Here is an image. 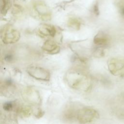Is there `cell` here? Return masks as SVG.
<instances>
[{
    "label": "cell",
    "mask_w": 124,
    "mask_h": 124,
    "mask_svg": "<svg viewBox=\"0 0 124 124\" xmlns=\"http://www.w3.org/2000/svg\"><path fill=\"white\" fill-rule=\"evenodd\" d=\"M65 78L67 84L75 90L87 92L91 87L90 77L78 69L69 70L66 73Z\"/></svg>",
    "instance_id": "1"
},
{
    "label": "cell",
    "mask_w": 124,
    "mask_h": 124,
    "mask_svg": "<svg viewBox=\"0 0 124 124\" xmlns=\"http://www.w3.org/2000/svg\"><path fill=\"white\" fill-rule=\"evenodd\" d=\"M99 116L98 112L90 108H83L78 109L77 116L78 121L81 124L90 123Z\"/></svg>",
    "instance_id": "2"
},
{
    "label": "cell",
    "mask_w": 124,
    "mask_h": 124,
    "mask_svg": "<svg viewBox=\"0 0 124 124\" xmlns=\"http://www.w3.org/2000/svg\"><path fill=\"white\" fill-rule=\"evenodd\" d=\"M20 32L16 30L9 26L4 27L1 31L0 38L2 42L6 44L17 42L20 38Z\"/></svg>",
    "instance_id": "3"
},
{
    "label": "cell",
    "mask_w": 124,
    "mask_h": 124,
    "mask_svg": "<svg viewBox=\"0 0 124 124\" xmlns=\"http://www.w3.org/2000/svg\"><path fill=\"white\" fill-rule=\"evenodd\" d=\"M27 72L33 78L40 81H48L50 78L49 72L42 67L37 66H29L26 69Z\"/></svg>",
    "instance_id": "4"
},
{
    "label": "cell",
    "mask_w": 124,
    "mask_h": 124,
    "mask_svg": "<svg viewBox=\"0 0 124 124\" xmlns=\"http://www.w3.org/2000/svg\"><path fill=\"white\" fill-rule=\"evenodd\" d=\"M24 100L30 104L32 105H40L42 100L39 92L31 87L25 89L22 93Z\"/></svg>",
    "instance_id": "5"
},
{
    "label": "cell",
    "mask_w": 124,
    "mask_h": 124,
    "mask_svg": "<svg viewBox=\"0 0 124 124\" xmlns=\"http://www.w3.org/2000/svg\"><path fill=\"white\" fill-rule=\"evenodd\" d=\"M42 49L46 53L49 54H56L60 51V47L55 41L48 39L43 44Z\"/></svg>",
    "instance_id": "6"
},
{
    "label": "cell",
    "mask_w": 124,
    "mask_h": 124,
    "mask_svg": "<svg viewBox=\"0 0 124 124\" xmlns=\"http://www.w3.org/2000/svg\"><path fill=\"white\" fill-rule=\"evenodd\" d=\"M56 29L54 26L48 24H44L39 28L38 33L42 37L49 36L54 37L56 34Z\"/></svg>",
    "instance_id": "7"
},
{
    "label": "cell",
    "mask_w": 124,
    "mask_h": 124,
    "mask_svg": "<svg viewBox=\"0 0 124 124\" xmlns=\"http://www.w3.org/2000/svg\"><path fill=\"white\" fill-rule=\"evenodd\" d=\"M16 111L20 117L27 118L31 114L32 109L31 107L28 106H17Z\"/></svg>",
    "instance_id": "8"
},
{
    "label": "cell",
    "mask_w": 124,
    "mask_h": 124,
    "mask_svg": "<svg viewBox=\"0 0 124 124\" xmlns=\"http://www.w3.org/2000/svg\"><path fill=\"white\" fill-rule=\"evenodd\" d=\"M35 9L38 13L42 16L43 19L46 20L50 19V13L45 5L43 4H38L36 5Z\"/></svg>",
    "instance_id": "9"
},
{
    "label": "cell",
    "mask_w": 124,
    "mask_h": 124,
    "mask_svg": "<svg viewBox=\"0 0 124 124\" xmlns=\"http://www.w3.org/2000/svg\"><path fill=\"white\" fill-rule=\"evenodd\" d=\"M78 109H77L74 105H70V106H68L66 108L64 112V117L66 119L68 120H71L75 118H77Z\"/></svg>",
    "instance_id": "10"
},
{
    "label": "cell",
    "mask_w": 124,
    "mask_h": 124,
    "mask_svg": "<svg viewBox=\"0 0 124 124\" xmlns=\"http://www.w3.org/2000/svg\"><path fill=\"white\" fill-rule=\"evenodd\" d=\"M107 38L102 32L96 34L93 38L94 44L98 46H104L107 43Z\"/></svg>",
    "instance_id": "11"
},
{
    "label": "cell",
    "mask_w": 124,
    "mask_h": 124,
    "mask_svg": "<svg viewBox=\"0 0 124 124\" xmlns=\"http://www.w3.org/2000/svg\"><path fill=\"white\" fill-rule=\"evenodd\" d=\"M68 26L76 31H78L81 27L80 21L76 18H70L67 22Z\"/></svg>",
    "instance_id": "12"
},
{
    "label": "cell",
    "mask_w": 124,
    "mask_h": 124,
    "mask_svg": "<svg viewBox=\"0 0 124 124\" xmlns=\"http://www.w3.org/2000/svg\"><path fill=\"white\" fill-rule=\"evenodd\" d=\"M17 106H16L15 103L14 102H7L3 104V109L8 112L12 111L13 110L16 111Z\"/></svg>",
    "instance_id": "13"
},
{
    "label": "cell",
    "mask_w": 124,
    "mask_h": 124,
    "mask_svg": "<svg viewBox=\"0 0 124 124\" xmlns=\"http://www.w3.org/2000/svg\"><path fill=\"white\" fill-rule=\"evenodd\" d=\"M9 7V0H0V12L1 14L5 15Z\"/></svg>",
    "instance_id": "14"
},
{
    "label": "cell",
    "mask_w": 124,
    "mask_h": 124,
    "mask_svg": "<svg viewBox=\"0 0 124 124\" xmlns=\"http://www.w3.org/2000/svg\"><path fill=\"white\" fill-rule=\"evenodd\" d=\"M44 114V111H43L41 109H38L36 113L35 114V116L37 118H40L42 117Z\"/></svg>",
    "instance_id": "15"
},
{
    "label": "cell",
    "mask_w": 124,
    "mask_h": 124,
    "mask_svg": "<svg viewBox=\"0 0 124 124\" xmlns=\"http://www.w3.org/2000/svg\"><path fill=\"white\" fill-rule=\"evenodd\" d=\"M13 59V56L10 54H7L5 56V58H4V59L6 61H8V62H9L10 61H11Z\"/></svg>",
    "instance_id": "16"
}]
</instances>
